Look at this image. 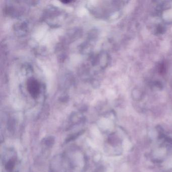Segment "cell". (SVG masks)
<instances>
[{"label":"cell","instance_id":"1","mask_svg":"<svg viewBox=\"0 0 172 172\" xmlns=\"http://www.w3.org/2000/svg\"><path fill=\"white\" fill-rule=\"evenodd\" d=\"M28 92L33 98H36L40 93V84L36 79L31 78L27 82Z\"/></svg>","mask_w":172,"mask_h":172},{"label":"cell","instance_id":"2","mask_svg":"<svg viewBox=\"0 0 172 172\" xmlns=\"http://www.w3.org/2000/svg\"><path fill=\"white\" fill-rule=\"evenodd\" d=\"M15 166V162L13 160H10L6 163L5 168L7 170H12Z\"/></svg>","mask_w":172,"mask_h":172}]
</instances>
